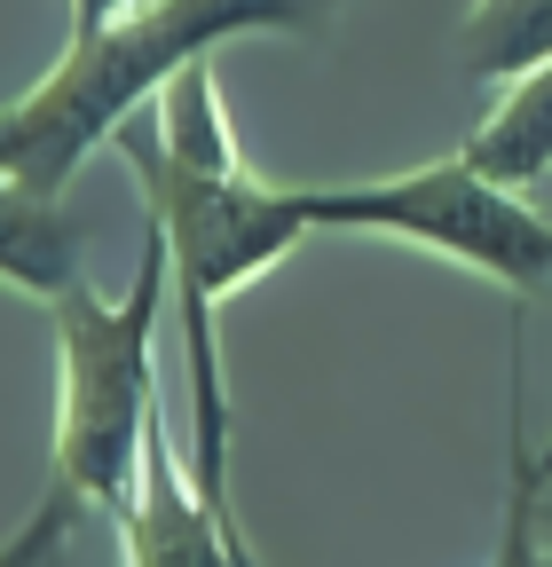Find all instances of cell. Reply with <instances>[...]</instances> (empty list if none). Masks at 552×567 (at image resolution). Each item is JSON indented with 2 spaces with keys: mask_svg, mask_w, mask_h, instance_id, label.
I'll return each instance as SVG.
<instances>
[{
  "mask_svg": "<svg viewBox=\"0 0 552 567\" xmlns=\"http://www.w3.org/2000/svg\"><path fill=\"white\" fill-rule=\"evenodd\" d=\"M505 520H498V551L490 567H552V544H544V465L529 450V410H521V354H513V434H505Z\"/></svg>",
  "mask_w": 552,
  "mask_h": 567,
  "instance_id": "cell-9",
  "label": "cell"
},
{
  "mask_svg": "<svg viewBox=\"0 0 552 567\" xmlns=\"http://www.w3.org/2000/svg\"><path fill=\"white\" fill-rule=\"evenodd\" d=\"M536 520H544V536H552V496H544V505H536Z\"/></svg>",
  "mask_w": 552,
  "mask_h": 567,
  "instance_id": "cell-12",
  "label": "cell"
},
{
  "mask_svg": "<svg viewBox=\"0 0 552 567\" xmlns=\"http://www.w3.org/2000/svg\"><path fill=\"white\" fill-rule=\"evenodd\" d=\"M159 316H166V237L143 229L134 292L103 300L88 284L48 300L55 323V481L95 513H119L143 473L159 402Z\"/></svg>",
  "mask_w": 552,
  "mask_h": 567,
  "instance_id": "cell-3",
  "label": "cell"
},
{
  "mask_svg": "<svg viewBox=\"0 0 552 567\" xmlns=\"http://www.w3.org/2000/svg\"><path fill=\"white\" fill-rule=\"evenodd\" d=\"M126 9H143V0H72V32H95V24H111Z\"/></svg>",
  "mask_w": 552,
  "mask_h": 567,
  "instance_id": "cell-11",
  "label": "cell"
},
{
  "mask_svg": "<svg viewBox=\"0 0 552 567\" xmlns=\"http://www.w3.org/2000/svg\"><path fill=\"white\" fill-rule=\"evenodd\" d=\"M80 260H88V229L63 213V197L0 174V276L32 300H55V292H72V284H88Z\"/></svg>",
  "mask_w": 552,
  "mask_h": 567,
  "instance_id": "cell-6",
  "label": "cell"
},
{
  "mask_svg": "<svg viewBox=\"0 0 552 567\" xmlns=\"http://www.w3.org/2000/svg\"><path fill=\"white\" fill-rule=\"evenodd\" d=\"M111 151L126 158L134 189L151 205V229L166 237V300H174V323H182V379H190V450H197V488L205 505H229V386H222V300L245 292L260 268H276L316 221L300 189H268L245 174V158H222V166H197V158H174L166 134H159V111L143 103L134 118H119Z\"/></svg>",
  "mask_w": 552,
  "mask_h": 567,
  "instance_id": "cell-1",
  "label": "cell"
},
{
  "mask_svg": "<svg viewBox=\"0 0 552 567\" xmlns=\"http://www.w3.org/2000/svg\"><path fill=\"white\" fill-rule=\"evenodd\" d=\"M111 520H119V567H260L253 544L237 536V513L205 505L197 473L174 457V425H166V410L151 417L134 496H126Z\"/></svg>",
  "mask_w": 552,
  "mask_h": 567,
  "instance_id": "cell-5",
  "label": "cell"
},
{
  "mask_svg": "<svg viewBox=\"0 0 552 567\" xmlns=\"http://www.w3.org/2000/svg\"><path fill=\"white\" fill-rule=\"evenodd\" d=\"M536 465H544V481H552V442H544V450H536Z\"/></svg>",
  "mask_w": 552,
  "mask_h": 567,
  "instance_id": "cell-13",
  "label": "cell"
},
{
  "mask_svg": "<svg viewBox=\"0 0 552 567\" xmlns=\"http://www.w3.org/2000/svg\"><path fill=\"white\" fill-rule=\"evenodd\" d=\"M458 63L481 87H505L552 63V0H473L458 17Z\"/></svg>",
  "mask_w": 552,
  "mask_h": 567,
  "instance_id": "cell-8",
  "label": "cell"
},
{
  "mask_svg": "<svg viewBox=\"0 0 552 567\" xmlns=\"http://www.w3.org/2000/svg\"><path fill=\"white\" fill-rule=\"evenodd\" d=\"M300 205L316 229L395 237V245H419V252H442L473 276H490L521 300H552V213L529 205V189H498L466 158H435L419 174H387V182L300 189Z\"/></svg>",
  "mask_w": 552,
  "mask_h": 567,
  "instance_id": "cell-4",
  "label": "cell"
},
{
  "mask_svg": "<svg viewBox=\"0 0 552 567\" xmlns=\"http://www.w3.org/2000/svg\"><path fill=\"white\" fill-rule=\"evenodd\" d=\"M80 513H88V496L63 488V481H48V496L32 505V520H24L9 544H0V567H80V559H72Z\"/></svg>",
  "mask_w": 552,
  "mask_h": 567,
  "instance_id": "cell-10",
  "label": "cell"
},
{
  "mask_svg": "<svg viewBox=\"0 0 552 567\" xmlns=\"http://www.w3.org/2000/svg\"><path fill=\"white\" fill-rule=\"evenodd\" d=\"M339 0H143L95 32H72L63 63L0 111V174L63 197L72 174L134 118L182 63L237 32H324Z\"/></svg>",
  "mask_w": 552,
  "mask_h": 567,
  "instance_id": "cell-2",
  "label": "cell"
},
{
  "mask_svg": "<svg viewBox=\"0 0 552 567\" xmlns=\"http://www.w3.org/2000/svg\"><path fill=\"white\" fill-rule=\"evenodd\" d=\"M458 158L473 174H490L498 189H536L552 174V63L505 80L498 111L458 142Z\"/></svg>",
  "mask_w": 552,
  "mask_h": 567,
  "instance_id": "cell-7",
  "label": "cell"
}]
</instances>
